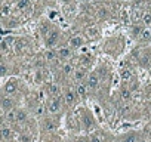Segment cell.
Masks as SVG:
<instances>
[{
  "instance_id": "obj_37",
  "label": "cell",
  "mask_w": 151,
  "mask_h": 142,
  "mask_svg": "<svg viewBox=\"0 0 151 142\" xmlns=\"http://www.w3.org/2000/svg\"><path fill=\"white\" fill-rule=\"evenodd\" d=\"M138 142H150L148 139H138Z\"/></svg>"
},
{
  "instance_id": "obj_16",
  "label": "cell",
  "mask_w": 151,
  "mask_h": 142,
  "mask_svg": "<svg viewBox=\"0 0 151 142\" xmlns=\"http://www.w3.org/2000/svg\"><path fill=\"white\" fill-rule=\"evenodd\" d=\"M47 93H49V95H52V96H59V95H61L59 86H58V85H55V83H52V85L47 87Z\"/></svg>"
},
{
  "instance_id": "obj_8",
  "label": "cell",
  "mask_w": 151,
  "mask_h": 142,
  "mask_svg": "<svg viewBox=\"0 0 151 142\" xmlns=\"http://www.w3.org/2000/svg\"><path fill=\"white\" fill-rule=\"evenodd\" d=\"M86 36L89 37V39H99L101 37V30L98 28V27H95V25H92V27H88L86 28Z\"/></svg>"
},
{
  "instance_id": "obj_15",
  "label": "cell",
  "mask_w": 151,
  "mask_h": 142,
  "mask_svg": "<svg viewBox=\"0 0 151 142\" xmlns=\"http://www.w3.org/2000/svg\"><path fill=\"white\" fill-rule=\"evenodd\" d=\"M25 46H27V43H25V40H22V39H17V42H15V44H14V47H15V50H17L18 53H21V52L25 49Z\"/></svg>"
},
{
  "instance_id": "obj_28",
  "label": "cell",
  "mask_w": 151,
  "mask_h": 142,
  "mask_svg": "<svg viewBox=\"0 0 151 142\" xmlns=\"http://www.w3.org/2000/svg\"><path fill=\"white\" fill-rule=\"evenodd\" d=\"M142 25H135L133 28H132V34L135 36V37H138V36H141V33H142Z\"/></svg>"
},
{
  "instance_id": "obj_29",
  "label": "cell",
  "mask_w": 151,
  "mask_h": 142,
  "mask_svg": "<svg viewBox=\"0 0 151 142\" xmlns=\"http://www.w3.org/2000/svg\"><path fill=\"white\" fill-rule=\"evenodd\" d=\"M89 142H102V139L98 135H91L89 136Z\"/></svg>"
},
{
  "instance_id": "obj_20",
  "label": "cell",
  "mask_w": 151,
  "mask_h": 142,
  "mask_svg": "<svg viewBox=\"0 0 151 142\" xmlns=\"http://www.w3.org/2000/svg\"><path fill=\"white\" fill-rule=\"evenodd\" d=\"M62 71H64V74L65 76H71V74H74V67L70 64V62H67V64H64L62 65Z\"/></svg>"
},
{
  "instance_id": "obj_14",
  "label": "cell",
  "mask_w": 151,
  "mask_h": 142,
  "mask_svg": "<svg viewBox=\"0 0 151 142\" xmlns=\"http://www.w3.org/2000/svg\"><path fill=\"white\" fill-rule=\"evenodd\" d=\"M132 76H133V73H132V70H129V68L122 70V73H120V77H122L123 82H129L132 79Z\"/></svg>"
},
{
  "instance_id": "obj_18",
  "label": "cell",
  "mask_w": 151,
  "mask_h": 142,
  "mask_svg": "<svg viewBox=\"0 0 151 142\" xmlns=\"http://www.w3.org/2000/svg\"><path fill=\"white\" fill-rule=\"evenodd\" d=\"M139 39H141L142 42H150V40H151V30H150V27H145V28L142 30Z\"/></svg>"
},
{
  "instance_id": "obj_36",
  "label": "cell",
  "mask_w": 151,
  "mask_h": 142,
  "mask_svg": "<svg viewBox=\"0 0 151 142\" xmlns=\"http://www.w3.org/2000/svg\"><path fill=\"white\" fill-rule=\"evenodd\" d=\"M122 19H124V21L127 19V12L126 11H122Z\"/></svg>"
},
{
  "instance_id": "obj_30",
  "label": "cell",
  "mask_w": 151,
  "mask_h": 142,
  "mask_svg": "<svg viewBox=\"0 0 151 142\" xmlns=\"http://www.w3.org/2000/svg\"><path fill=\"white\" fill-rule=\"evenodd\" d=\"M34 82H36V83H40V82H42V71H36V74H34Z\"/></svg>"
},
{
  "instance_id": "obj_5",
  "label": "cell",
  "mask_w": 151,
  "mask_h": 142,
  "mask_svg": "<svg viewBox=\"0 0 151 142\" xmlns=\"http://www.w3.org/2000/svg\"><path fill=\"white\" fill-rule=\"evenodd\" d=\"M14 107H15V101H14V98L5 95V96L2 98V110H3V113H8V111L14 110Z\"/></svg>"
},
{
  "instance_id": "obj_4",
  "label": "cell",
  "mask_w": 151,
  "mask_h": 142,
  "mask_svg": "<svg viewBox=\"0 0 151 142\" xmlns=\"http://www.w3.org/2000/svg\"><path fill=\"white\" fill-rule=\"evenodd\" d=\"M86 85H88V87L89 89H96L98 86H99V76H98V73H89V76H88V79H86Z\"/></svg>"
},
{
  "instance_id": "obj_31",
  "label": "cell",
  "mask_w": 151,
  "mask_h": 142,
  "mask_svg": "<svg viewBox=\"0 0 151 142\" xmlns=\"http://www.w3.org/2000/svg\"><path fill=\"white\" fill-rule=\"evenodd\" d=\"M6 73H8L6 64H5V62H2V67H0V74H2V76H6Z\"/></svg>"
},
{
  "instance_id": "obj_17",
  "label": "cell",
  "mask_w": 151,
  "mask_h": 142,
  "mask_svg": "<svg viewBox=\"0 0 151 142\" xmlns=\"http://www.w3.org/2000/svg\"><path fill=\"white\" fill-rule=\"evenodd\" d=\"M120 96H122L123 101H129L132 98V90L129 87H122L120 89Z\"/></svg>"
},
{
  "instance_id": "obj_12",
  "label": "cell",
  "mask_w": 151,
  "mask_h": 142,
  "mask_svg": "<svg viewBox=\"0 0 151 142\" xmlns=\"http://www.w3.org/2000/svg\"><path fill=\"white\" fill-rule=\"evenodd\" d=\"M70 46L71 47H82L83 46V39L80 36H74L70 39Z\"/></svg>"
},
{
  "instance_id": "obj_39",
  "label": "cell",
  "mask_w": 151,
  "mask_h": 142,
  "mask_svg": "<svg viewBox=\"0 0 151 142\" xmlns=\"http://www.w3.org/2000/svg\"><path fill=\"white\" fill-rule=\"evenodd\" d=\"M31 2H37V0H31Z\"/></svg>"
},
{
  "instance_id": "obj_34",
  "label": "cell",
  "mask_w": 151,
  "mask_h": 142,
  "mask_svg": "<svg viewBox=\"0 0 151 142\" xmlns=\"http://www.w3.org/2000/svg\"><path fill=\"white\" fill-rule=\"evenodd\" d=\"M45 127L49 129V130H52V129H53V123H52L50 120H46V121H45Z\"/></svg>"
},
{
  "instance_id": "obj_25",
  "label": "cell",
  "mask_w": 151,
  "mask_h": 142,
  "mask_svg": "<svg viewBox=\"0 0 151 142\" xmlns=\"http://www.w3.org/2000/svg\"><path fill=\"white\" fill-rule=\"evenodd\" d=\"M56 55H58V52H53L52 49H47V50L45 52V59L53 61V59H56Z\"/></svg>"
},
{
  "instance_id": "obj_10",
  "label": "cell",
  "mask_w": 151,
  "mask_h": 142,
  "mask_svg": "<svg viewBox=\"0 0 151 142\" xmlns=\"http://www.w3.org/2000/svg\"><path fill=\"white\" fill-rule=\"evenodd\" d=\"M11 14H12V5L8 3V2H3V5H2V18L6 19L8 16H11Z\"/></svg>"
},
{
  "instance_id": "obj_33",
  "label": "cell",
  "mask_w": 151,
  "mask_h": 142,
  "mask_svg": "<svg viewBox=\"0 0 151 142\" xmlns=\"http://www.w3.org/2000/svg\"><path fill=\"white\" fill-rule=\"evenodd\" d=\"M98 16H101V18L108 16V11H107V9H101V11H99V14H98Z\"/></svg>"
},
{
  "instance_id": "obj_3",
  "label": "cell",
  "mask_w": 151,
  "mask_h": 142,
  "mask_svg": "<svg viewBox=\"0 0 151 142\" xmlns=\"http://www.w3.org/2000/svg\"><path fill=\"white\" fill-rule=\"evenodd\" d=\"M58 40H59V31L58 30H50L46 36V46L52 47L58 43Z\"/></svg>"
},
{
  "instance_id": "obj_13",
  "label": "cell",
  "mask_w": 151,
  "mask_h": 142,
  "mask_svg": "<svg viewBox=\"0 0 151 142\" xmlns=\"http://www.w3.org/2000/svg\"><path fill=\"white\" fill-rule=\"evenodd\" d=\"M76 92H77V96L85 98V96H86V93H88V85L79 83V85H77V87H76Z\"/></svg>"
},
{
  "instance_id": "obj_19",
  "label": "cell",
  "mask_w": 151,
  "mask_h": 142,
  "mask_svg": "<svg viewBox=\"0 0 151 142\" xmlns=\"http://www.w3.org/2000/svg\"><path fill=\"white\" fill-rule=\"evenodd\" d=\"M141 22L144 27H150L151 25V12H144L141 16Z\"/></svg>"
},
{
  "instance_id": "obj_27",
  "label": "cell",
  "mask_w": 151,
  "mask_h": 142,
  "mask_svg": "<svg viewBox=\"0 0 151 142\" xmlns=\"http://www.w3.org/2000/svg\"><path fill=\"white\" fill-rule=\"evenodd\" d=\"M40 31H42V34L47 36V33L50 31V25H49V22H42V24H40Z\"/></svg>"
},
{
  "instance_id": "obj_7",
  "label": "cell",
  "mask_w": 151,
  "mask_h": 142,
  "mask_svg": "<svg viewBox=\"0 0 151 142\" xmlns=\"http://www.w3.org/2000/svg\"><path fill=\"white\" fill-rule=\"evenodd\" d=\"M76 96H77V92L73 90L71 87H68L64 93V99H65V104L67 105H73L76 102Z\"/></svg>"
},
{
  "instance_id": "obj_1",
  "label": "cell",
  "mask_w": 151,
  "mask_h": 142,
  "mask_svg": "<svg viewBox=\"0 0 151 142\" xmlns=\"http://www.w3.org/2000/svg\"><path fill=\"white\" fill-rule=\"evenodd\" d=\"M17 90H18V82H17L15 79L8 80V82L5 83V86H3L5 95H14V93H17Z\"/></svg>"
},
{
  "instance_id": "obj_38",
  "label": "cell",
  "mask_w": 151,
  "mask_h": 142,
  "mask_svg": "<svg viewBox=\"0 0 151 142\" xmlns=\"http://www.w3.org/2000/svg\"><path fill=\"white\" fill-rule=\"evenodd\" d=\"M150 113H151V105H150Z\"/></svg>"
},
{
  "instance_id": "obj_24",
  "label": "cell",
  "mask_w": 151,
  "mask_h": 142,
  "mask_svg": "<svg viewBox=\"0 0 151 142\" xmlns=\"http://www.w3.org/2000/svg\"><path fill=\"white\" fill-rule=\"evenodd\" d=\"M5 117H6V121H8V123L17 121V111H15V110H11V111L5 113Z\"/></svg>"
},
{
  "instance_id": "obj_22",
  "label": "cell",
  "mask_w": 151,
  "mask_h": 142,
  "mask_svg": "<svg viewBox=\"0 0 151 142\" xmlns=\"http://www.w3.org/2000/svg\"><path fill=\"white\" fill-rule=\"evenodd\" d=\"M30 5H31V0H19V2L17 3V8L19 11H25V9L30 8Z\"/></svg>"
},
{
  "instance_id": "obj_23",
  "label": "cell",
  "mask_w": 151,
  "mask_h": 142,
  "mask_svg": "<svg viewBox=\"0 0 151 142\" xmlns=\"http://www.w3.org/2000/svg\"><path fill=\"white\" fill-rule=\"evenodd\" d=\"M11 47H12V46L6 42V39H3L2 42H0V50H2V53H3V55H6V53L11 50Z\"/></svg>"
},
{
  "instance_id": "obj_6",
  "label": "cell",
  "mask_w": 151,
  "mask_h": 142,
  "mask_svg": "<svg viewBox=\"0 0 151 142\" xmlns=\"http://www.w3.org/2000/svg\"><path fill=\"white\" fill-rule=\"evenodd\" d=\"M88 76H89V73H88V70L85 67H80V68H77V70L74 71V79L77 80L79 83H82L83 80H86Z\"/></svg>"
},
{
  "instance_id": "obj_21",
  "label": "cell",
  "mask_w": 151,
  "mask_h": 142,
  "mask_svg": "<svg viewBox=\"0 0 151 142\" xmlns=\"http://www.w3.org/2000/svg\"><path fill=\"white\" fill-rule=\"evenodd\" d=\"M27 117H28V114H27V111H25V110H18V111H17V121H18V123L25 121V120H27Z\"/></svg>"
},
{
  "instance_id": "obj_26",
  "label": "cell",
  "mask_w": 151,
  "mask_h": 142,
  "mask_svg": "<svg viewBox=\"0 0 151 142\" xmlns=\"http://www.w3.org/2000/svg\"><path fill=\"white\" fill-rule=\"evenodd\" d=\"M120 142H138V139H136V135L135 133H127L126 136L122 138Z\"/></svg>"
},
{
  "instance_id": "obj_9",
  "label": "cell",
  "mask_w": 151,
  "mask_h": 142,
  "mask_svg": "<svg viewBox=\"0 0 151 142\" xmlns=\"http://www.w3.org/2000/svg\"><path fill=\"white\" fill-rule=\"evenodd\" d=\"M12 135H14L12 127H9L8 123H3V124H2V138H3L5 141H8V139L12 138Z\"/></svg>"
},
{
  "instance_id": "obj_32",
  "label": "cell",
  "mask_w": 151,
  "mask_h": 142,
  "mask_svg": "<svg viewBox=\"0 0 151 142\" xmlns=\"http://www.w3.org/2000/svg\"><path fill=\"white\" fill-rule=\"evenodd\" d=\"M19 142H30V136H28V135H24V133H22V135L19 136Z\"/></svg>"
},
{
  "instance_id": "obj_11",
  "label": "cell",
  "mask_w": 151,
  "mask_h": 142,
  "mask_svg": "<svg viewBox=\"0 0 151 142\" xmlns=\"http://www.w3.org/2000/svg\"><path fill=\"white\" fill-rule=\"evenodd\" d=\"M58 56H59V59H68L71 56V49L70 47H59L58 49Z\"/></svg>"
},
{
  "instance_id": "obj_2",
  "label": "cell",
  "mask_w": 151,
  "mask_h": 142,
  "mask_svg": "<svg viewBox=\"0 0 151 142\" xmlns=\"http://www.w3.org/2000/svg\"><path fill=\"white\" fill-rule=\"evenodd\" d=\"M61 99H59V96H53L50 101H49V105H47V111L50 113V114H56V113H59L61 111Z\"/></svg>"
},
{
  "instance_id": "obj_35",
  "label": "cell",
  "mask_w": 151,
  "mask_h": 142,
  "mask_svg": "<svg viewBox=\"0 0 151 142\" xmlns=\"http://www.w3.org/2000/svg\"><path fill=\"white\" fill-rule=\"evenodd\" d=\"M76 142H89V138H79Z\"/></svg>"
}]
</instances>
